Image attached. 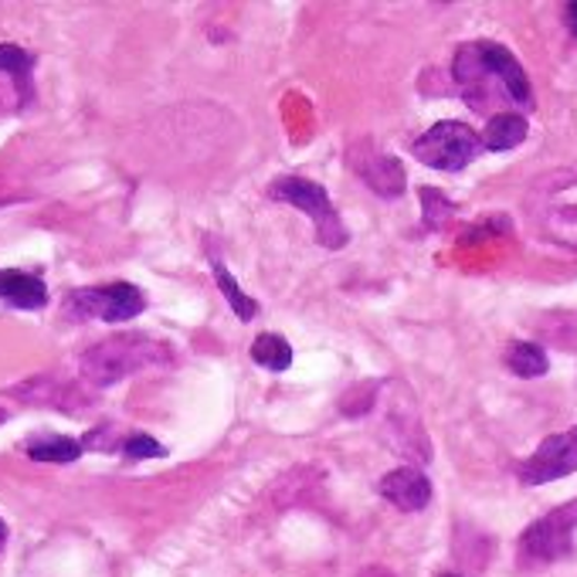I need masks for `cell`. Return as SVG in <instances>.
<instances>
[{
    "instance_id": "cell-1",
    "label": "cell",
    "mask_w": 577,
    "mask_h": 577,
    "mask_svg": "<svg viewBox=\"0 0 577 577\" xmlns=\"http://www.w3.org/2000/svg\"><path fill=\"white\" fill-rule=\"evenodd\" d=\"M452 75L458 82L462 99L476 113H490L499 102H513L516 110H534L530 79L516 62L509 48L496 41H472L455 51Z\"/></svg>"
},
{
    "instance_id": "cell-2",
    "label": "cell",
    "mask_w": 577,
    "mask_h": 577,
    "mask_svg": "<svg viewBox=\"0 0 577 577\" xmlns=\"http://www.w3.org/2000/svg\"><path fill=\"white\" fill-rule=\"evenodd\" d=\"M174 360V347L164 340H153L143 333H116L92 343L79 367H82V378L92 388H113L140 371H150V367H164Z\"/></svg>"
},
{
    "instance_id": "cell-3",
    "label": "cell",
    "mask_w": 577,
    "mask_h": 577,
    "mask_svg": "<svg viewBox=\"0 0 577 577\" xmlns=\"http://www.w3.org/2000/svg\"><path fill=\"white\" fill-rule=\"evenodd\" d=\"M269 197L272 200H282V204H292L299 212H306L317 225V241L330 251H340L347 241H350V231L347 225L340 221L337 207L327 194L323 184L317 181H306V177H276L269 184Z\"/></svg>"
},
{
    "instance_id": "cell-4",
    "label": "cell",
    "mask_w": 577,
    "mask_h": 577,
    "mask_svg": "<svg viewBox=\"0 0 577 577\" xmlns=\"http://www.w3.org/2000/svg\"><path fill=\"white\" fill-rule=\"evenodd\" d=\"M411 153L418 164H425L432 171L458 174L483 153V140L472 126L458 120H445V123H435L425 136H418L411 143Z\"/></svg>"
},
{
    "instance_id": "cell-5",
    "label": "cell",
    "mask_w": 577,
    "mask_h": 577,
    "mask_svg": "<svg viewBox=\"0 0 577 577\" xmlns=\"http://www.w3.org/2000/svg\"><path fill=\"white\" fill-rule=\"evenodd\" d=\"M146 309V296L133 282H110L69 292L65 312L72 320H102V323H130Z\"/></svg>"
},
{
    "instance_id": "cell-6",
    "label": "cell",
    "mask_w": 577,
    "mask_h": 577,
    "mask_svg": "<svg viewBox=\"0 0 577 577\" xmlns=\"http://www.w3.org/2000/svg\"><path fill=\"white\" fill-rule=\"evenodd\" d=\"M577 534V499L550 509L547 516L534 519L519 537V554L537 564H550L570 554Z\"/></svg>"
},
{
    "instance_id": "cell-7",
    "label": "cell",
    "mask_w": 577,
    "mask_h": 577,
    "mask_svg": "<svg viewBox=\"0 0 577 577\" xmlns=\"http://www.w3.org/2000/svg\"><path fill=\"white\" fill-rule=\"evenodd\" d=\"M347 164L378 197H401L408 190L401 161L391 153H381L371 140H353L347 146Z\"/></svg>"
},
{
    "instance_id": "cell-8",
    "label": "cell",
    "mask_w": 577,
    "mask_h": 577,
    "mask_svg": "<svg viewBox=\"0 0 577 577\" xmlns=\"http://www.w3.org/2000/svg\"><path fill=\"white\" fill-rule=\"evenodd\" d=\"M570 472H577V429L544 439L530 458L519 462L516 476L523 486H544V483L570 476Z\"/></svg>"
},
{
    "instance_id": "cell-9",
    "label": "cell",
    "mask_w": 577,
    "mask_h": 577,
    "mask_svg": "<svg viewBox=\"0 0 577 577\" xmlns=\"http://www.w3.org/2000/svg\"><path fill=\"white\" fill-rule=\"evenodd\" d=\"M378 493L388 503H394L401 513H418L432 503V483L425 472L414 465H401V468L388 472V476L378 483Z\"/></svg>"
},
{
    "instance_id": "cell-10",
    "label": "cell",
    "mask_w": 577,
    "mask_h": 577,
    "mask_svg": "<svg viewBox=\"0 0 577 577\" xmlns=\"http://www.w3.org/2000/svg\"><path fill=\"white\" fill-rule=\"evenodd\" d=\"M0 299L14 309H44L48 306V286L38 276L0 269Z\"/></svg>"
},
{
    "instance_id": "cell-11",
    "label": "cell",
    "mask_w": 577,
    "mask_h": 577,
    "mask_svg": "<svg viewBox=\"0 0 577 577\" xmlns=\"http://www.w3.org/2000/svg\"><path fill=\"white\" fill-rule=\"evenodd\" d=\"M11 394L21 401H34V404H55L59 411H79L82 408V398L75 394V388L59 384L51 378H31L21 388H11Z\"/></svg>"
},
{
    "instance_id": "cell-12",
    "label": "cell",
    "mask_w": 577,
    "mask_h": 577,
    "mask_svg": "<svg viewBox=\"0 0 577 577\" xmlns=\"http://www.w3.org/2000/svg\"><path fill=\"white\" fill-rule=\"evenodd\" d=\"M530 126H527V116L519 113H496L490 116L486 130H483V150H493V153H506L513 146H519L523 140H527Z\"/></svg>"
},
{
    "instance_id": "cell-13",
    "label": "cell",
    "mask_w": 577,
    "mask_h": 577,
    "mask_svg": "<svg viewBox=\"0 0 577 577\" xmlns=\"http://www.w3.org/2000/svg\"><path fill=\"white\" fill-rule=\"evenodd\" d=\"M24 452L34 458V462H48V465H69V462H79V455L85 452L82 442L69 439V435H41V439H31L24 445Z\"/></svg>"
},
{
    "instance_id": "cell-14",
    "label": "cell",
    "mask_w": 577,
    "mask_h": 577,
    "mask_svg": "<svg viewBox=\"0 0 577 577\" xmlns=\"http://www.w3.org/2000/svg\"><path fill=\"white\" fill-rule=\"evenodd\" d=\"M506 367L516 378H544L550 371V360H547L544 347L516 340V343L506 347Z\"/></svg>"
},
{
    "instance_id": "cell-15",
    "label": "cell",
    "mask_w": 577,
    "mask_h": 577,
    "mask_svg": "<svg viewBox=\"0 0 577 577\" xmlns=\"http://www.w3.org/2000/svg\"><path fill=\"white\" fill-rule=\"evenodd\" d=\"M212 272H215V282H218V289L225 292V299H228V306L235 309V317L241 320V323H251L255 317H258V302L235 282V276H231V269L225 266L221 258H215L212 255Z\"/></svg>"
},
{
    "instance_id": "cell-16",
    "label": "cell",
    "mask_w": 577,
    "mask_h": 577,
    "mask_svg": "<svg viewBox=\"0 0 577 577\" xmlns=\"http://www.w3.org/2000/svg\"><path fill=\"white\" fill-rule=\"evenodd\" d=\"M251 360L258 367H266V371H276V374L289 371L292 367V343L279 333H261L251 343Z\"/></svg>"
},
{
    "instance_id": "cell-17",
    "label": "cell",
    "mask_w": 577,
    "mask_h": 577,
    "mask_svg": "<svg viewBox=\"0 0 577 577\" xmlns=\"http://www.w3.org/2000/svg\"><path fill=\"white\" fill-rule=\"evenodd\" d=\"M31 69H34V55L18 44H0V72L11 75L24 92H28V82H31Z\"/></svg>"
},
{
    "instance_id": "cell-18",
    "label": "cell",
    "mask_w": 577,
    "mask_h": 577,
    "mask_svg": "<svg viewBox=\"0 0 577 577\" xmlns=\"http://www.w3.org/2000/svg\"><path fill=\"white\" fill-rule=\"evenodd\" d=\"M120 452H123L126 462H143V458H164L167 455V445H161V442H156L153 435H146V432H130L123 439Z\"/></svg>"
},
{
    "instance_id": "cell-19",
    "label": "cell",
    "mask_w": 577,
    "mask_h": 577,
    "mask_svg": "<svg viewBox=\"0 0 577 577\" xmlns=\"http://www.w3.org/2000/svg\"><path fill=\"white\" fill-rule=\"evenodd\" d=\"M422 207H425V225L429 228H442L452 215H455V207H452V200H445L439 190H432V187H422Z\"/></svg>"
},
{
    "instance_id": "cell-20",
    "label": "cell",
    "mask_w": 577,
    "mask_h": 577,
    "mask_svg": "<svg viewBox=\"0 0 577 577\" xmlns=\"http://www.w3.org/2000/svg\"><path fill=\"white\" fill-rule=\"evenodd\" d=\"M567 28H570V34L577 38V4L567 8Z\"/></svg>"
},
{
    "instance_id": "cell-21",
    "label": "cell",
    "mask_w": 577,
    "mask_h": 577,
    "mask_svg": "<svg viewBox=\"0 0 577 577\" xmlns=\"http://www.w3.org/2000/svg\"><path fill=\"white\" fill-rule=\"evenodd\" d=\"M360 577H394V574L384 567H367V570H360Z\"/></svg>"
},
{
    "instance_id": "cell-22",
    "label": "cell",
    "mask_w": 577,
    "mask_h": 577,
    "mask_svg": "<svg viewBox=\"0 0 577 577\" xmlns=\"http://www.w3.org/2000/svg\"><path fill=\"white\" fill-rule=\"evenodd\" d=\"M4 544H8V523L0 519V550H4Z\"/></svg>"
},
{
    "instance_id": "cell-23",
    "label": "cell",
    "mask_w": 577,
    "mask_h": 577,
    "mask_svg": "<svg viewBox=\"0 0 577 577\" xmlns=\"http://www.w3.org/2000/svg\"><path fill=\"white\" fill-rule=\"evenodd\" d=\"M442 577H455V574H442Z\"/></svg>"
}]
</instances>
